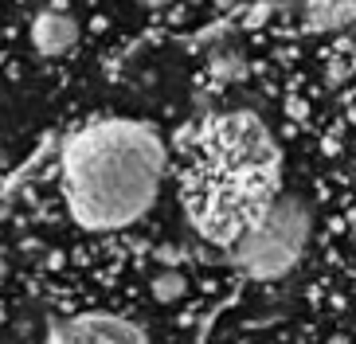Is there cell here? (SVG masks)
<instances>
[{"label":"cell","mask_w":356,"mask_h":344,"mask_svg":"<svg viewBox=\"0 0 356 344\" xmlns=\"http://www.w3.org/2000/svg\"><path fill=\"white\" fill-rule=\"evenodd\" d=\"M278 199V145L247 110L204 122L192 149L184 204L204 239L239 247Z\"/></svg>","instance_id":"cell-1"},{"label":"cell","mask_w":356,"mask_h":344,"mask_svg":"<svg viewBox=\"0 0 356 344\" xmlns=\"http://www.w3.org/2000/svg\"><path fill=\"white\" fill-rule=\"evenodd\" d=\"M165 177V149L134 122H98L63 153L71 215L90 231H114L145 215Z\"/></svg>","instance_id":"cell-2"},{"label":"cell","mask_w":356,"mask_h":344,"mask_svg":"<svg viewBox=\"0 0 356 344\" xmlns=\"http://www.w3.org/2000/svg\"><path fill=\"white\" fill-rule=\"evenodd\" d=\"M305 239H309V208L302 196H278L259 227L231 247V259L251 278H282L293 262L302 259Z\"/></svg>","instance_id":"cell-3"},{"label":"cell","mask_w":356,"mask_h":344,"mask_svg":"<svg viewBox=\"0 0 356 344\" xmlns=\"http://www.w3.org/2000/svg\"><path fill=\"white\" fill-rule=\"evenodd\" d=\"M47 344H149V341L126 317H114V313H83V317H71V321L59 325Z\"/></svg>","instance_id":"cell-4"},{"label":"cell","mask_w":356,"mask_h":344,"mask_svg":"<svg viewBox=\"0 0 356 344\" xmlns=\"http://www.w3.org/2000/svg\"><path fill=\"white\" fill-rule=\"evenodd\" d=\"M32 43L40 47L43 55H63L79 43V20L67 16L63 8H47L35 16L32 24Z\"/></svg>","instance_id":"cell-5"},{"label":"cell","mask_w":356,"mask_h":344,"mask_svg":"<svg viewBox=\"0 0 356 344\" xmlns=\"http://www.w3.org/2000/svg\"><path fill=\"white\" fill-rule=\"evenodd\" d=\"M353 16H356L353 4H314V8H305V20L314 24L317 31H325V28H341V24L353 20Z\"/></svg>","instance_id":"cell-6"},{"label":"cell","mask_w":356,"mask_h":344,"mask_svg":"<svg viewBox=\"0 0 356 344\" xmlns=\"http://www.w3.org/2000/svg\"><path fill=\"white\" fill-rule=\"evenodd\" d=\"M180 293H184V278L180 274H157L153 278V297L157 302H177Z\"/></svg>","instance_id":"cell-7"}]
</instances>
